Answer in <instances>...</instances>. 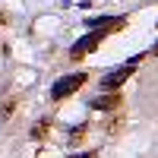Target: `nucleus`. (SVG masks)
Returning a JSON list of instances; mask_svg holds the SVG:
<instances>
[{"label":"nucleus","instance_id":"7ed1b4c3","mask_svg":"<svg viewBox=\"0 0 158 158\" xmlns=\"http://www.w3.org/2000/svg\"><path fill=\"white\" fill-rule=\"evenodd\" d=\"M104 35H108V32H104V29H95V32H89L85 38H79V41L73 44V51H70V57L73 60H79V57H85V54H92V51H95L101 41H104Z\"/></svg>","mask_w":158,"mask_h":158},{"label":"nucleus","instance_id":"0eeeda50","mask_svg":"<svg viewBox=\"0 0 158 158\" xmlns=\"http://www.w3.org/2000/svg\"><path fill=\"white\" fill-rule=\"evenodd\" d=\"M70 158H98L95 152H79V155H70Z\"/></svg>","mask_w":158,"mask_h":158},{"label":"nucleus","instance_id":"1a4fd4ad","mask_svg":"<svg viewBox=\"0 0 158 158\" xmlns=\"http://www.w3.org/2000/svg\"><path fill=\"white\" fill-rule=\"evenodd\" d=\"M3 22H6V13H0V25H3Z\"/></svg>","mask_w":158,"mask_h":158},{"label":"nucleus","instance_id":"423d86ee","mask_svg":"<svg viewBox=\"0 0 158 158\" xmlns=\"http://www.w3.org/2000/svg\"><path fill=\"white\" fill-rule=\"evenodd\" d=\"M48 130H51V120H38V127L32 130V139H44Z\"/></svg>","mask_w":158,"mask_h":158},{"label":"nucleus","instance_id":"6e6552de","mask_svg":"<svg viewBox=\"0 0 158 158\" xmlns=\"http://www.w3.org/2000/svg\"><path fill=\"white\" fill-rule=\"evenodd\" d=\"M152 57H158V41H155V44H152Z\"/></svg>","mask_w":158,"mask_h":158},{"label":"nucleus","instance_id":"20e7f679","mask_svg":"<svg viewBox=\"0 0 158 158\" xmlns=\"http://www.w3.org/2000/svg\"><path fill=\"white\" fill-rule=\"evenodd\" d=\"M92 29H104V32H114L127 22V16H98V19H85Z\"/></svg>","mask_w":158,"mask_h":158},{"label":"nucleus","instance_id":"f03ea898","mask_svg":"<svg viewBox=\"0 0 158 158\" xmlns=\"http://www.w3.org/2000/svg\"><path fill=\"white\" fill-rule=\"evenodd\" d=\"M136 63H139V57H136V60H130V63H123V67H117V70H111L108 76L101 79V89H108V92L120 89V85L127 82V79H130V76L136 73Z\"/></svg>","mask_w":158,"mask_h":158},{"label":"nucleus","instance_id":"39448f33","mask_svg":"<svg viewBox=\"0 0 158 158\" xmlns=\"http://www.w3.org/2000/svg\"><path fill=\"white\" fill-rule=\"evenodd\" d=\"M120 104H123V101H120V95H104V98L98 95L95 101H92V108H98V111H117Z\"/></svg>","mask_w":158,"mask_h":158},{"label":"nucleus","instance_id":"f257e3e1","mask_svg":"<svg viewBox=\"0 0 158 158\" xmlns=\"http://www.w3.org/2000/svg\"><path fill=\"white\" fill-rule=\"evenodd\" d=\"M85 82H89V73H70V76L57 79V82L51 85V101H63V98L76 95V92L82 89Z\"/></svg>","mask_w":158,"mask_h":158}]
</instances>
